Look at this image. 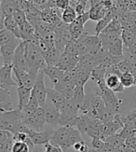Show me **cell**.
Segmentation results:
<instances>
[{"label":"cell","instance_id":"cell-19","mask_svg":"<svg viewBox=\"0 0 136 152\" xmlns=\"http://www.w3.org/2000/svg\"><path fill=\"white\" fill-rule=\"evenodd\" d=\"M67 99L65 98L62 92L57 91L55 88H48V96H47V102L52 104L56 107L60 109L63 104L65 102Z\"/></svg>","mask_w":136,"mask_h":152},{"label":"cell","instance_id":"cell-40","mask_svg":"<svg viewBox=\"0 0 136 152\" xmlns=\"http://www.w3.org/2000/svg\"><path fill=\"white\" fill-rule=\"evenodd\" d=\"M15 20H16V22L19 23V25L22 26L24 23H26L28 20H27V15H26V13H25L23 10H16V11L14 12V14H13Z\"/></svg>","mask_w":136,"mask_h":152},{"label":"cell","instance_id":"cell-29","mask_svg":"<svg viewBox=\"0 0 136 152\" xmlns=\"http://www.w3.org/2000/svg\"><path fill=\"white\" fill-rule=\"evenodd\" d=\"M18 41H21V39H19L13 33L8 30L7 28H3L0 30V46Z\"/></svg>","mask_w":136,"mask_h":152},{"label":"cell","instance_id":"cell-44","mask_svg":"<svg viewBox=\"0 0 136 152\" xmlns=\"http://www.w3.org/2000/svg\"><path fill=\"white\" fill-rule=\"evenodd\" d=\"M116 65H118V67L119 68V70L122 72V73H126V72H132V73L131 66H129V63L125 60V59H123V60L121 62H119Z\"/></svg>","mask_w":136,"mask_h":152},{"label":"cell","instance_id":"cell-36","mask_svg":"<svg viewBox=\"0 0 136 152\" xmlns=\"http://www.w3.org/2000/svg\"><path fill=\"white\" fill-rule=\"evenodd\" d=\"M106 69L105 67L103 66H101V65H98V66H96L92 72V77H90V79H92V80L97 83L101 80H103V79L105 78V75H106Z\"/></svg>","mask_w":136,"mask_h":152},{"label":"cell","instance_id":"cell-54","mask_svg":"<svg viewBox=\"0 0 136 152\" xmlns=\"http://www.w3.org/2000/svg\"><path fill=\"white\" fill-rule=\"evenodd\" d=\"M125 148H126L127 152H136V148H129V147L125 146Z\"/></svg>","mask_w":136,"mask_h":152},{"label":"cell","instance_id":"cell-6","mask_svg":"<svg viewBox=\"0 0 136 152\" xmlns=\"http://www.w3.org/2000/svg\"><path fill=\"white\" fill-rule=\"evenodd\" d=\"M33 91L36 94L38 99L40 107H43L47 102V96H48V88L46 87V84H45L44 70H40L39 73H38L36 84L33 88Z\"/></svg>","mask_w":136,"mask_h":152},{"label":"cell","instance_id":"cell-2","mask_svg":"<svg viewBox=\"0 0 136 152\" xmlns=\"http://www.w3.org/2000/svg\"><path fill=\"white\" fill-rule=\"evenodd\" d=\"M23 121V113L22 109L17 107L14 110L1 112L0 115V130L9 131L13 134L16 125Z\"/></svg>","mask_w":136,"mask_h":152},{"label":"cell","instance_id":"cell-4","mask_svg":"<svg viewBox=\"0 0 136 152\" xmlns=\"http://www.w3.org/2000/svg\"><path fill=\"white\" fill-rule=\"evenodd\" d=\"M23 121L35 131H43L45 125L47 124L44 108L42 107L37 108L33 114H31L26 118H24Z\"/></svg>","mask_w":136,"mask_h":152},{"label":"cell","instance_id":"cell-52","mask_svg":"<svg viewBox=\"0 0 136 152\" xmlns=\"http://www.w3.org/2000/svg\"><path fill=\"white\" fill-rule=\"evenodd\" d=\"M89 148L88 147V145L86 143H84L82 145V147H81L79 152H89Z\"/></svg>","mask_w":136,"mask_h":152},{"label":"cell","instance_id":"cell-35","mask_svg":"<svg viewBox=\"0 0 136 152\" xmlns=\"http://www.w3.org/2000/svg\"><path fill=\"white\" fill-rule=\"evenodd\" d=\"M125 138L122 137L119 133L116 134L114 135L108 136L107 138H105V142L106 144L110 145L111 147H113L114 148H120L122 146H125Z\"/></svg>","mask_w":136,"mask_h":152},{"label":"cell","instance_id":"cell-55","mask_svg":"<svg viewBox=\"0 0 136 152\" xmlns=\"http://www.w3.org/2000/svg\"><path fill=\"white\" fill-rule=\"evenodd\" d=\"M0 152H12L11 150H0Z\"/></svg>","mask_w":136,"mask_h":152},{"label":"cell","instance_id":"cell-25","mask_svg":"<svg viewBox=\"0 0 136 152\" xmlns=\"http://www.w3.org/2000/svg\"><path fill=\"white\" fill-rule=\"evenodd\" d=\"M39 107H40V104H39V102H38V99H37L35 92L32 91V95H31V98H30L28 104L22 109L23 113V120L26 118L27 117H29L31 114H33L34 112Z\"/></svg>","mask_w":136,"mask_h":152},{"label":"cell","instance_id":"cell-30","mask_svg":"<svg viewBox=\"0 0 136 152\" xmlns=\"http://www.w3.org/2000/svg\"><path fill=\"white\" fill-rule=\"evenodd\" d=\"M124 48L125 47H124V43L122 41V38L119 37L112 44H110L105 50L109 51L110 53L115 56H123V54H124Z\"/></svg>","mask_w":136,"mask_h":152},{"label":"cell","instance_id":"cell-3","mask_svg":"<svg viewBox=\"0 0 136 152\" xmlns=\"http://www.w3.org/2000/svg\"><path fill=\"white\" fill-rule=\"evenodd\" d=\"M96 84L98 86V89H99V91L97 92H98V94L103 98V100L105 101L106 107L113 109L116 113H119V110L120 104L122 102L120 99L116 96V92L107 87L105 79L97 82Z\"/></svg>","mask_w":136,"mask_h":152},{"label":"cell","instance_id":"cell-46","mask_svg":"<svg viewBox=\"0 0 136 152\" xmlns=\"http://www.w3.org/2000/svg\"><path fill=\"white\" fill-rule=\"evenodd\" d=\"M86 4H87L86 1H79L76 4V6L75 7V10L77 13V15H81V14H84L85 12H87L86 11Z\"/></svg>","mask_w":136,"mask_h":152},{"label":"cell","instance_id":"cell-41","mask_svg":"<svg viewBox=\"0 0 136 152\" xmlns=\"http://www.w3.org/2000/svg\"><path fill=\"white\" fill-rule=\"evenodd\" d=\"M65 53L69 54V55H73V56H79V52H77V48H76V41L71 40L69 41L66 46L65 49H64V51Z\"/></svg>","mask_w":136,"mask_h":152},{"label":"cell","instance_id":"cell-48","mask_svg":"<svg viewBox=\"0 0 136 152\" xmlns=\"http://www.w3.org/2000/svg\"><path fill=\"white\" fill-rule=\"evenodd\" d=\"M125 146L126 147H129V148H136V136L132 135L129 136L128 138H126L125 140Z\"/></svg>","mask_w":136,"mask_h":152},{"label":"cell","instance_id":"cell-49","mask_svg":"<svg viewBox=\"0 0 136 152\" xmlns=\"http://www.w3.org/2000/svg\"><path fill=\"white\" fill-rule=\"evenodd\" d=\"M100 152H115V148L113 147H111L110 145L106 144V146L102 148V149H99Z\"/></svg>","mask_w":136,"mask_h":152},{"label":"cell","instance_id":"cell-42","mask_svg":"<svg viewBox=\"0 0 136 152\" xmlns=\"http://www.w3.org/2000/svg\"><path fill=\"white\" fill-rule=\"evenodd\" d=\"M92 146L94 149H102L106 146V142L101 138H92Z\"/></svg>","mask_w":136,"mask_h":152},{"label":"cell","instance_id":"cell-27","mask_svg":"<svg viewBox=\"0 0 136 152\" xmlns=\"http://www.w3.org/2000/svg\"><path fill=\"white\" fill-rule=\"evenodd\" d=\"M42 54L44 56L45 61H46L47 65H56L58 62H59L63 52L56 48H53L52 50H50Z\"/></svg>","mask_w":136,"mask_h":152},{"label":"cell","instance_id":"cell-8","mask_svg":"<svg viewBox=\"0 0 136 152\" xmlns=\"http://www.w3.org/2000/svg\"><path fill=\"white\" fill-rule=\"evenodd\" d=\"M73 128L74 127H70V126H61L59 129L55 130L50 143L52 145H55V146L61 147L63 150V148H65L68 142V139L70 137L71 133H72Z\"/></svg>","mask_w":136,"mask_h":152},{"label":"cell","instance_id":"cell-10","mask_svg":"<svg viewBox=\"0 0 136 152\" xmlns=\"http://www.w3.org/2000/svg\"><path fill=\"white\" fill-rule=\"evenodd\" d=\"M42 107L44 108L45 118H46V121L48 125H51V126L60 125L61 112L59 108L49 102H46V104Z\"/></svg>","mask_w":136,"mask_h":152},{"label":"cell","instance_id":"cell-51","mask_svg":"<svg viewBox=\"0 0 136 152\" xmlns=\"http://www.w3.org/2000/svg\"><path fill=\"white\" fill-rule=\"evenodd\" d=\"M85 143L84 141H80V142H77V143H76L74 146H73V148L76 150V151H77V152H79V150H80V148H81V147H82V145Z\"/></svg>","mask_w":136,"mask_h":152},{"label":"cell","instance_id":"cell-32","mask_svg":"<svg viewBox=\"0 0 136 152\" xmlns=\"http://www.w3.org/2000/svg\"><path fill=\"white\" fill-rule=\"evenodd\" d=\"M121 38H122L123 43H124V47L125 48H129L135 43L136 34L134 32L131 31V30L123 28L122 33H121Z\"/></svg>","mask_w":136,"mask_h":152},{"label":"cell","instance_id":"cell-13","mask_svg":"<svg viewBox=\"0 0 136 152\" xmlns=\"http://www.w3.org/2000/svg\"><path fill=\"white\" fill-rule=\"evenodd\" d=\"M21 42L22 40L18 42H14V43H9V44L0 46V52H1V56L3 59V64H12L15 50Z\"/></svg>","mask_w":136,"mask_h":152},{"label":"cell","instance_id":"cell-24","mask_svg":"<svg viewBox=\"0 0 136 152\" xmlns=\"http://www.w3.org/2000/svg\"><path fill=\"white\" fill-rule=\"evenodd\" d=\"M32 91H33V89L26 88L24 86H17V91L19 96L18 107L20 109H23L28 104L32 95Z\"/></svg>","mask_w":136,"mask_h":152},{"label":"cell","instance_id":"cell-47","mask_svg":"<svg viewBox=\"0 0 136 152\" xmlns=\"http://www.w3.org/2000/svg\"><path fill=\"white\" fill-rule=\"evenodd\" d=\"M45 152H64L63 150V148L59 146H55V145H52L51 143H48L45 145Z\"/></svg>","mask_w":136,"mask_h":152},{"label":"cell","instance_id":"cell-26","mask_svg":"<svg viewBox=\"0 0 136 152\" xmlns=\"http://www.w3.org/2000/svg\"><path fill=\"white\" fill-rule=\"evenodd\" d=\"M21 34L23 41H30L37 37L36 34V27L29 21L21 26Z\"/></svg>","mask_w":136,"mask_h":152},{"label":"cell","instance_id":"cell-50","mask_svg":"<svg viewBox=\"0 0 136 152\" xmlns=\"http://www.w3.org/2000/svg\"><path fill=\"white\" fill-rule=\"evenodd\" d=\"M129 51V53L132 54L133 56L136 57V42L132 46V47H129V48H126Z\"/></svg>","mask_w":136,"mask_h":152},{"label":"cell","instance_id":"cell-34","mask_svg":"<svg viewBox=\"0 0 136 152\" xmlns=\"http://www.w3.org/2000/svg\"><path fill=\"white\" fill-rule=\"evenodd\" d=\"M123 30V26L121 22L119 21V17L116 16L113 21L108 24L107 27L103 30L102 33H115V34H119L121 35Z\"/></svg>","mask_w":136,"mask_h":152},{"label":"cell","instance_id":"cell-38","mask_svg":"<svg viewBox=\"0 0 136 152\" xmlns=\"http://www.w3.org/2000/svg\"><path fill=\"white\" fill-rule=\"evenodd\" d=\"M116 114H118V113H116V111H114L113 109H111L110 107H108L105 105V107L103 108L102 114H101L100 121H103V122H109V121H111L114 120Z\"/></svg>","mask_w":136,"mask_h":152},{"label":"cell","instance_id":"cell-14","mask_svg":"<svg viewBox=\"0 0 136 152\" xmlns=\"http://www.w3.org/2000/svg\"><path fill=\"white\" fill-rule=\"evenodd\" d=\"M54 131L47 129L43 131H33V133L30 134L32 140H33L35 145H46L50 143L51 138L53 136Z\"/></svg>","mask_w":136,"mask_h":152},{"label":"cell","instance_id":"cell-43","mask_svg":"<svg viewBox=\"0 0 136 152\" xmlns=\"http://www.w3.org/2000/svg\"><path fill=\"white\" fill-rule=\"evenodd\" d=\"M135 129H132V128H129V127H127V126H124L123 127V129L119 132V134L122 136V137H124L125 139L129 136H132L135 134Z\"/></svg>","mask_w":136,"mask_h":152},{"label":"cell","instance_id":"cell-21","mask_svg":"<svg viewBox=\"0 0 136 152\" xmlns=\"http://www.w3.org/2000/svg\"><path fill=\"white\" fill-rule=\"evenodd\" d=\"M7 28L10 32H12L13 34L22 40V34H21V26L19 25V23L16 22V20L13 15H9L6 16L4 23L1 25V29Z\"/></svg>","mask_w":136,"mask_h":152},{"label":"cell","instance_id":"cell-18","mask_svg":"<svg viewBox=\"0 0 136 152\" xmlns=\"http://www.w3.org/2000/svg\"><path fill=\"white\" fill-rule=\"evenodd\" d=\"M43 70L45 75H47L50 78L51 82L53 83V86L59 83L64 74H65V71L62 70L61 68L55 66V65H47Z\"/></svg>","mask_w":136,"mask_h":152},{"label":"cell","instance_id":"cell-9","mask_svg":"<svg viewBox=\"0 0 136 152\" xmlns=\"http://www.w3.org/2000/svg\"><path fill=\"white\" fill-rule=\"evenodd\" d=\"M26 45H27V41H23V40L19 44L15 50L12 65H13V67L25 69L29 72L27 67V63H26Z\"/></svg>","mask_w":136,"mask_h":152},{"label":"cell","instance_id":"cell-28","mask_svg":"<svg viewBox=\"0 0 136 152\" xmlns=\"http://www.w3.org/2000/svg\"><path fill=\"white\" fill-rule=\"evenodd\" d=\"M79 115H76L72 113H67V112H61L60 118V125L61 126H70V127H76L77 118Z\"/></svg>","mask_w":136,"mask_h":152},{"label":"cell","instance_id":"cell-5","mask_svg":"<svg viewBox=\"0 0 136 152\" xmlns=\"http://www.w3.org/2000/svg\"><path fill=\"white\" fill-rule=\"evenodd\" d=\"M13 65L3 64L0 68V90H10L13 86H18L16 79L12 77Z\"/></svg>","mask_w":136,"mask_h":152},{"label":"cell","instance_id":"cell-53","mask_svg":"<svg viewBox=\"0 0 136 152\" xmlns=\"http://www.w3.org/2000/svg\"><path fill=\"white\" fill-rule=\"evenodd\" d=\"M115 152H127V151H126L125 146H122V147H120V148H115Z\"/></svg>","mask_w":136,"mask_h":152},{"label":"cell","instance_id":"cell-23","mask_svg":"<svg viewBox=\"0 0 136 152\" xmlns=\"http://www.w3.org/2000/svg\"><path fill=\"white\" fill-rule=\"evenodd\" d=\"M95 121V118H90L89 115H79L77 118L76 127L81 134H88V132L92 127V125Z\"/></svg>","mask_w":136,"mask_h":152},{"label":"cell","instance_id":"cell-17","mask_svg":"<svg viewBox=\"0 0 136 152\" xmlns=\"http://www.w3.org/2000/svg\"><path fill=\"white\" fill-rule=\"evenodd\" d=\"M18 107L13 104L9 90H0V111L6 112L14 110Z\"/></svg>","mask_w":136,"mask_h":152},{"label":"cell","instance_id":"cell-45","mask_svg":"<svg viewBox=\"0 0 136 152\" xmlns=\"http://www.w3.org/2000/svg\"><path fill=\"white\" fill-rule=\"evenodd\" d=\"M70 0H54V4L58 9L62 10L67 9L70 6Z\"/></svg>","mask_w":136,"mask_h":152},{"label":"cell","instance_id":"cell-7","mask_svg":"<svg viewBox=\"0 0 136 152\" xmlns=\"http://www.w3.org/2000/svg\"><path fill=\"white\" fill-rule=\"evenodd\" d=\"M89 20H90L89 13V11H87L84 13V14L79 15L73 23L69 24L70 32H71V35H72V39L74 41H76V39H79L84 34V32H85L84 31V26H85L86 23Z\"/></svg>","mask_w":136,"mask_h":152},{"label":"cell","instance_id":"cell-11","mask_svg":"<svg viewBox=\"0 0 136 152\" xmlns=\"http://www.w3.org/2000/svg\"><path fill=\"white\" fill-rule=\"evenodd\" d=\"M79 40L85 44V46L89 51V53H92V52H98L103 49L100 37L97 35L92 36L89 35L87 32H84V34L79 38Z\"/></svg>","mask_w":136,"mask_h":152},{"label":"cell","instance_id":"cell-33","mask_svg":"<svg viewBox=\"0 0 136 152\" xmlns=\"http://www.w3.org/2000/svg\"><path fill=\"white\" fill-rule=\"evenodd\" d=\"M80 141H84L82 139V135H81L80 131L77 128L74 127L73 130H72V133H71V134H70V137H69V139H68V142L66 144V146H65V148H63V151L68 150L71 147H73L76 143L80 142Z\"/></svg>","mask_w":136,"mask_h":152},{"label":"cell","instance_id":"cell-37","mask_svg":"<svg viewBox=\"0 0 136 152\" xmlns=\"http://www.w3.org/2000/svg\"><path fill=\"white\" fill-rule=\"evenodd\" d=\"M120 80L122 85L125 88H131L135 85V77L132 72H126V73H122L120 77Z\"/></svg>","mask_w":136,"mask_h":152},{"label":"cell","instance_id":"cell-1","mask_svg":"<svg viewBox=\"0 0 136 152\" xmlns=\"http://www.w3.org/2000/svg\"><path fill=\"white\" fill-rule=\"evenodd\" d=\"M26 63L29 73L32 74H38L40 70H43L47 66L46 61L39 48V37H38L27 41Z\"/></svg>","mask_w":136,"mask_h":152},{"label":"cell","instance_id":"cell-12","mask_svg":"<svg viewBox=\"0 0 136 152\" xmlns=\"http://www.w3.org/2000/svg\"><path fill=\"white\" fill-rule=\"evenodd\" d=\"M79 56H73V55H69L65 52H63V54L60 58L59 62L55 65V66L61 68L62 70L68 72L73 70L74 68L76 67L77 64L79 62Z\"/></svg>","mask_w":136,"mask_h":152},{"label":"cell","instance_id":"cell-22","mask_svg":"<svg viewBox=\"0 0 136 152\" xmlns=\"http://www.w3.org/2000/svg\"><path fill=\"white\" fill-rule=\"evenodd\" d=\"M116 16H118V14L116 13V11L114 10H112V9H110L107 11L106 14L105 15V17H103V19H101L99 22H97V24L95 26V33H96V35L99 36Z\"/></svg>","mask_w":136,"mask_h":152},{"label":"cell","instance_id":"cell-31","mask_svg":"<svg viewBox=\"0 0 136 152\" xmlns=\"http://www.w3.org/2000/svg\"><path fill=\"white\" fill-rule=\"evenodd\" d=\"M77 13L75 10L74 7L72 6H69L67 9L63 10V13H62V22H63L64 23L66 24H71L73 23L76 18H77Z\"/></svg>","mask_w":136,"mask_h":152},{"label":"cell","instance_id":"cell-20","mask_svg":"<svg viewBox=\"0 0 136 152\" xmlns=\"http://www.w3.org/2000/svg\"><path fill=\"white\" fill-rule=\"evenodd\" d=\"M108 10H109L106 8L105 5H103V2L92 5V6H90L89 10V18H90L92 21L99 22L101 19H103V17H105V15L106 14Z\"/></svg>","mask_w":136,"mask_h":152},{"label":"cell","instance_id":"cell-15","mask_svg":"<svg viewBox=\"0 0 136 152\" xmlns=\"http://www.w3.org/2000/svg\"><path fill=\"white\" fill-rule=\"evenodd\" d=\"M105 83L107 85V87L109 89H111L113 91H115L116 94H119V92L124 91L125 87L122 85L121 80H120V76L111 73V72L106 71V75H105Z\"/></svg>","mask_w":136,"mask_h":152},{"label":"cell","instance_id":"cell-39","mask_svg":"<svg viewBox=\"0 0 136 152\" xmlns=\"http://www.w3.org/2000/svg\"><path fill=\"white\" fill-rule=\"evenodd\" d=\"M12 152H32L30 147L26 143L21 141H15L11 149Z\"/></svg>","mask_w":136,"mask_h":152},{"label":"cell","instance_id":"cell-16","mask_svg":"<svg viewBox=\"0 0 136 152\" xmlns=\"http://www.w3.org/2000/svg\"><path fill=\"white\" fill-rule=\"evenodd\" d=\"M123 59H124V56H115L110 53L109 51L105 50L103 49L101 57H100L99 65L105 68H108V67L114 66V65H116L119 62H121Z\"/></svg>","mask_w":136,"mask_h":152}]
</instances>
